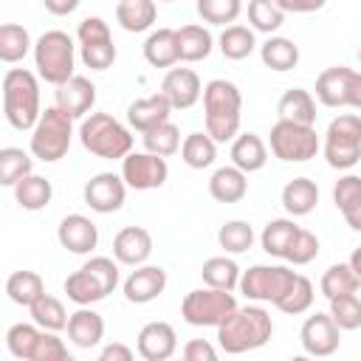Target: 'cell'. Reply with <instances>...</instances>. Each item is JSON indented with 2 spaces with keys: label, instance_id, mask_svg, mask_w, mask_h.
Wrapping results in <instances>:
<instances>
[{
  "label": "cell",
  "instance_id": "cell-1",
  "mask_svg": "<svg viewBox=\"0 0 361 361\" xmlns=\"http://www.w3.org/2000/svg\"><path fill=\"white\" fill-rule=\"evenodd\" d=\"M271 333H274V322L265 307L259 305L234 307L217 327V344L223 353L240 355L265 347L271 341Z\"/></svg>",
  "mask_w": 361,
  "mask_h": 361
},
{
  "label": "cell",
  "instance_id": "cell-2",
  "mask_svg": "<svg viewBox=\"0 0 361 361\" xmlns=\"http://www.w3.org/2000/svg\"><path fill=\"white\" fill-rule=\"evenodd\" d=\"M203 113H206V133L217 141H234L240 135L243 118V93L228 79H212L203 87Z\"/></svg>",
  "mask_w": 361,
  "mask_h": 361
},
{
  "label": "cell",
  "instance_id": "cell-3",
  "mask_svg": "<svg viewBox=\"0 0 361 361\" xmlns=\"http://www.w3.org/2000/svg\"><path fill=\"white\" fill-rule=\"evenodd\" d=\"M3 113L14 130H34L39 121V79L25 68H11L3 76Z\"/></svg>",
  "mask_w": 361,
  "mask_h": 361
},
{
  "label": "cell",
  "instance_id": "cell-4",
  "mask_svg": "<svg viewBox=\"0 0 361 361\" xmlns=\"http://www.w3.org/2000/svg\"><path fill=\"white\" fill-rule=\"evenodd\" d=\"M79 141L82 147L104 161H121L133 152V135L130 130L113 118L110 113H90L79 124Z\"/></svg>",
  "mask_w": 361,
  "mask_h": 361
},
{
  "label": "cell",
  "instance_id": "cell-5",
  "mask_svg": "<svg viewBox=\"0 0 361 361\" xmlns=\"http://www.w3.org/2000/svg\"><path fill=\"white\" fill-rule=\"evenodd\" d=\"M118 285V259L110 257H90L79 271L65 279V293L76 305H93L107 299Z\"/></svg>",
  "mask_w": 361,
  "mask_h": 361
},
{
  "label": "cell",
  "instance_id": "cell-6",
  "mask_svg": "<svg viewBox=\"0 0 361 361\" xmlns=\"http://www.w3.org/2000/svg\"><path fill=\"white\" fill-rule=\"evenodd\" d=\"M34 68H37V76L48 85L68 82L76 68V45H73L71 34H65L59 28L45 31L34 42Z\"/></svg>",
  "mask_w": 361,
  "mask_h": 361
},
{
  "label": "cell",
  "instance_id": "cell-7",
  "mask_svg": "<svg viewBox=\"0 0 361 361\" xmlns=\"http://www.w3.org/2000/svg\"><path fill=\"white\" fill-rule=\"evenodd\" d=\"M71 141H73V118L56 104L45 107L31 130V155L45 164H56L59 158L68 155Z\"/></svg>",
  "mask_w": 361,
  "mask_h": 361
},
{
  "label": "cell",
  "instance_id": "cell-8",
  "mask_svg": "<svg viewBox=\"0 0 361 361\" xmlns=\"http://www.w3.org/2000/svg\"><path fill=\"white\" fill-rule=\"evenodd\" d=\"M324 158L333 169H353L361 161V116L341 113L327 124Z\"/></svg>",
  "mask_w": 361,
  "mask_h": 361
},
{
  "label": "cell",
  "instance_id": "cell-9",
  "mask_svg": "<svg viewBox=\"0 0 361 361\" xmlns=\"http://www.w3.org/2000/svg\"><path fill=\"white\" fill-rule=\"evenodd\" d=\"M268 144H271V152L285 164H305V161L316 158V152L322 149V141H319L313 124H296V121H285V118H279L271 127Z\"/></svg>",
  "mask_w": 361,
  "mask_h": 361
},
{
  "label": "cell",
  "instance_id": "cell-10",
  "mask_svg": "<svg viewBox=\"0 0 361 361\" xmlns=\"http://www.w3.org/2000/svg\"><path fill=\"white\" fill-rule=\"evenodd\" d=\"M237 307V299L231 290L223 288H197L189 290L180 302V316L192 327H220V322Z\"/></svg>",
  "mask_w": 361,
  "mask_h": 361
},
{
  "label": "cell",
  "instance_id": "cell-11",
  "mask_svg": "<svg viewBox=\"0 0 361 361\" xmlns=\"http://www.w3.org/2000/svg\"><path fill=\"white\" fill-rule=\"evenodd\" d=\"M299 274H293L288 265H251L240 276V293L251 302H271L276 305Z\"/></svg>",
  "mask_w": 361,
  "mask_h": 361
},
{
  "label": "cell",
  "instance_id": "cell-12",
  "mask_svg": "<svg viewBox=\"0 0 361 361\" xmlns=\"http://www.w3.org/2000/svg\"><path fill=\"white\" fill-rule=\"evenodd\" d=\"M76 39H79V56L90 71H107L116 62L110 25L102 17H85L76 28Z\"/></svg>",
  "mask_w": 361,
  "mask_h": 361
},
{
  "label": "cell",
  "instance_id": "cell-13",
  "mask_svg": "<svg viewBox=\"0 0 361 361\" xmlns=\"http://www.w3.org/2000/svg\"><path fill=\"white\" fill-rule=\"evenodd\" d=\"M121 178L130 189L135 192H147V189H161L169 178V166L166 158L155 155V152H130L121 158Z\"/></svg>",
  "mask_w": 361,
  "mask_h": 361
},
{
  "label": "cell",
  "instance_id": "cell-14",
  "mask_svg": "<svg viewBox=\"0 0 361 361\" xmlns=\"http://www.w3.org/2000/svg\"><path fill=\"white\" fill-rule=\"evenodd\" d=\"M299 341H302V350L307 355H316V358H327L338 350L341 344V327L333 322L330 313H313L305 319L302 330H299Z\"/></svg>",
  "mask_w": 361,
  "mask_h": 361
},
{
  "label": "cell",
  "instance_id": "cell-15",
  "mask_svg": "<svg viewBox=\"0 0 361 361\" xmlns=\"http://www.w3.org/2000/svg\"><path fill=\"white\" fill-rule=\"evenodd\" d=\"M127 189H130V186L124 183L121 175L99 172V175H93V178L85 183L82 197H85V203H87L93 212H99V214H113V212H118V209L124 206Z\"/></svg>",
  "mask_w": 361,
  "mask_h": 361
},
{
  "label": "cell",
  "instance_id": "cell-16",
  "mask_svg": "<svg viewBox=\"0 0 361 361\" xmlns=\"http://www.w3.org/2000/svg\"><path fill=\"white\" fill-rule=\"evenodd\" d=\"M166 288V271L161 265H135V271H130V276L124 279L121 290L124 299L133 305H147L152 299H158Z\"/></svg>",
  "mask_w": 361,
  "mask_h": 361
},
{
  "label": "cell",
  "instance_id": "cell-17",
  "mask_svg": "<svg viewBox=\"0 0 361 361\" xmlns=\"http://www.w3.org/2000/svg\"><path fill=\"white\" fill-rule=\"evenodd\" d=\"M93 104H96V85L87 76L73 73L68 82L56 85V107L65 110L71 118L90 116Z\"/></svg>",
  "mask_w": 361,
  "mask_h": 361
},
{
  "label": "cell",
  "instance_id": "cell-18",
  "mask_svg": "<svg viewBox=\"0 0 361 361\" xmlns=\"http://www.w3.org/2000/svg\"><path fill=\"white\" fill-rule=\"evenodd\" d=\"M178 353V333L169 322H149L138 333V355L144 361H166Z\"/></svg>",
  "mask_w": 361,
  "mask_h": 361
},
{
  "label": "cell",
  "instance_id": "cell-19",
  "mask_svg": "<svg viewBox=\"0 0 361 361\" xmlns=\"http://www.w3.org/2000/svg\"><path fill=\"white\" fill-rule=\"evenodd\" d=\"M161 93L169 99L172 110H189L203 96V85L192 68H172L161 82Z\"/></svg>",
  "mask_w": 361,
  "mask_h": 361
},
{
  "label": "cell",
  "instance_id": "cell-20",
  "mask_svg": "<svg viewBox=\"0 0 361 361\" xmlns=\"http://www.w3.org/2000/svg\"><path fill=\"white\" fill-rule=\"evenodd\" d=\"M152 254V234L144 226H124L116 237H113V257L121 265H144Z\"/></svg>",
  "mask_w": 361,
  "mask_h": 361
},
{
  "label": "cell",
  "instance_id": "cell-21",
  "mask_svg": "<svg viewBox=\"0 0 361 361\" xmlns=\"http://www.w3.org/2000/svg\"><path fill=\"white\" fill-rule=\"evenodd\" d=\"M56 240L71 254H90L99 243V228L85 214H68V217H62V223L56 228Z\"/></svg>",
  "mask_w": 361,
  "mask_h": 361
},
{
  "label": "cell",
  "instance_id": "cell-22",
  "mask_svg": "<svg viewBox=\"0 0 361 361\" xmlns=\"http://www.w3.org/2000/svg\"><path fill=\"white\" fill-rule=\"evenodd\" d=\"M169 113H172V104H169V99L158 90V93H152V96L135 99V102L127 107V121H130L133 130L149 133L152 127L169 121Z\"/></svg>",
  "mask_w": 361,
  "mask_h": 361
},
{
  "label": "cell",
  "instance_id": "cell-23",
  "mask_svg": "<svg viewBox=\"0 0 361 361\" xmlns=\"http://www.w3.org/2000/svg\"><path fill=\"white\" fill-rule=\"evenodd\" d=\"M68 338L82 350L96 347L104 338V319L90 305H79L68 319Z\"/></svg>",
  "mask_w": 361,
  "mask_h": 361
},
{
  "label": "cell",
  "instance_id": "cell-24",
  "mask_svg": "<svg viewBox=\"0 0 361 361\" xmlns=\"http://www.w3.org/2000/svg\"><path fill=\"white\" fill-rule=\"evenodd\" d=\"M209 195L217 203H240L248 195V175L240 166H220L209 178Z\"/></svg>",
  "mask_w": 361,
  "mask_h": 361
},
{
  "label": "cell",
  "instance_id": "cell-25",
  "mask_svg": "<svg viewBox=\"0 0 361 361\" xmlns=\"http://www.w3.org/2000/svg\"><path fill=\"white\" fill-rule=\"evenodd\" d=\"M353 68L347 65H333L319 73L316 79V99L324 107H347V82H350Z\"/></svg>",
  "mask_w": 361,
  "mask_h": 361
},
{
  "label": "cell",
  "instance_id": "cell-26",
  "mask_svg": "<svg viewBox=\"0 0 361 361\" xmlns=\"http://www.w3.org/2000/svg\"><path fill=\"white\" fill-rule=\"evenodd\" d=\"M231 164L240 166L245 175L259 172L268 164V147L257 133H243L231 144Z\"/></svg>",
  "mask_w": 361,
  "mask_h": 361
},
{
  "label": "cell",
  "instance_id": "cell-27",
  "mask_svg": "<svg viewBox=\"0 0 361 361\" xmlns=\"http://www.w3.org/2000/svg\"><path fill=\"white\" fill-rule=\"evenodd\" d=\"M144 59L152 68H169L180 62L178 54V31L175 28H158L144 39Z\"/></svg>",
  "mask_w": 361,
  "mask_h": 361
},
{
  "label": "cell",
  "instance_id": "cell-28",
  "mask_svg": "<svg viewBox=\"0 0 361 361\" xmlns=\"http://www.w3.org/2000/svg\"><path fill=\"white\" fill-rule=\"evenodd\" d=\"M155 17H158L155 0H118L116 6V23L130 34H141L152 28Z\"/></svg>",
  "mask_w": 361,
  "mask_h": 361
},
{
  "label": "cell",
  "instance_id": "cell-29",
  "mask_svg": "<svg viewBox=\"0 0 361 361\" xmlns=\"http://www.w3.org/2000/svg\"><path fill=\"white\" fill-rule=\"evenodd\" d=\"M319 203V186L310 180V178H293L285 183L282 189V206L288 214L293 217H305L316 209Z\"/></svg>",
  "mask_w": 361,
  "mask_h": 361
},
{
  "label": "cell",
  "instance_id": "cell-30",
  "mask_svg": "<svg viewBox=\"0 0 361 361\" xmlns=\"http://www.w3.org/2000/svg\"><path fill=\"white\" fill-rule=\"evenodd\" d=\"M259 59H262L265 68H271L276 73L293 71L299 65V45L288 37H268L259 45Z\"/></svg>",
  "mask_w": 361,
  "mask_h": 361
},
{
  "label": "cell",
  "instance_id": "cell-31",
  "mask_svg": "<svg viewBox=\"0 0 361 361\" xmlns=\"http://www.w3.org/2000/svg\"><path fill=\"white\" fill-rule=\"evenodd\" d=\"M276 113L285 121H296V124H316V99L302 90V87H290L279 96L276 102Z\"/></svg>",
  "mask_w": 361,
  "mask_h": 361
},
{
  "label": "cell",
  "instance_id": "cell-32",
  "mask_svg": "<svg viewBox=\"0 0 361 361\" xmlns=\"http://www.w3.org/2000/svg\"><path fill=\"white\" fill-rule=\"evenodd\" d=\"M175 31H178V54H180V62H200V59H206L212 54L214 39H212L209 28L189 23V25H180Z\"/></svg>",
  "mask_w": 361,
  "mask_h": 361
},
{
  "label": "cell",
  "instance_id": "cell-33",
  "mask_svg": "<svg viewBox=\"0 0 361 361\" xmlns=\"http://www.w3.org/2000/svg\"><path fill=\"white\" fill-rule=\"evenodd\" d=\"M51 197H54V186H51V180L48 178H42V175H25L17 186H14V200L20 203V209H25V212H39V209H45L48 203H51Z\"/></svg>",
  "mask_w": 361,
  "mask_h": 361
},
{
  "label": "cell",
  "instance_id": "cell-34",
  "mask_svg": "<svg viewBox=\"0 0 361 361\" xmlns=\"http://www.w3.org/2000/svg\"><path fill=\"white\" fill-rule=\"evenodd\" d=\"M180 158L189 169H206L217 158V141L209 133H189L180 144Z\"/></svg>",
  "mask_w": 361,
  "mask_h": 361
},
{
  "label": "cell",
  "instance_id": "cell-35",
  "mask_svg": "<svg viewBox=\"0 0 361 361\" xmlns=\"http://www.w3.org/2000/svg\"><path fill=\"white\" fill-rule=\"evenodd\" d=\"M299 228H302V226H296V223H293V220H288V217H276V220L265 223V228H262V234H259L262 251H265V254H271V257L285 259L288 245L293 243V237H296V231H299Z\"/></svg>",
  "mask_w": 361,
  "mask_h": 361
},
{
  "label": "cell",
  "instance_id": "cell-36",
  "mask_svg": "<svg viewBox=\"0 0 361 361\" xmlns=\"http://www.w3.org/2000/svg\"><path fill=\"white\" fill-rule=\"evenodd\" d=\"M6 293L14 305H23V307H31L42 293H45V282L37 271H14L8 279H6Z\"/></svg>",
  "mask_w": 361,
  "mask_h": 361
},
{
  "label": "cell",
  "instance_id": "cell-37",
  "mask_svg": "<svg viewBox=\"0 0 361 361\" xmlns=\"http://www.w3.org/2000/svg\"><path fill=\"white\" fill-rule=\"evenodd\" d=\"M200 276H203V285L209 288H223V290H234L240 288V265L228 257H209L200 268Z\"/></svg>",
  "mask_w": 361,
  "mask_h": 361
},
{
  "label": "cell",
  "instance_id": "cell-38",
  "mask_svg": "<svg viewBox=\"0 0 361 361\" xmlns=\"http://www.w3.org/2000/svg\"><path fill=\"white\" fill-rule=\"evenodd\" d=\"M42 338V327L34 322V324H25V322H17L8 327L6 333V347L14 358L20 361H34V353H37V344Z\"/></svg>",
  "mask_w": 361,
  "mask_h": 361
},
{
  "label": "cell",
  "instance_id": "cell-39",
  "mask_svg": "<svg viewBox=\"0 0 361 361\" xmlns=\"http://www.w3.org/2000/svg\"><path fill=\"white\" fill-rule=\"evenodd\" d=\"M217 42H220V54H223L226 59H234V62L251 56L254 48H257L254 28H248V25H237V23H234V25H226Z\"/></svg>",
  "mask_w": 361,
  "mask_h": 361
},
{
  "label": "cell",
  "instance_id": "cell-40",
  "mask_svg": "<svg viewBox=\"0 0 361 361\" xmlns=\"http://www.w3.org/2000/svg\"><path fill=\"white\" fill-rule=\"evenodd\" d=\"M319 288H322V293L327 299H336V296H344V293H355L361 288V279L355 276V271H353L350 262H336V265H330L322 274Z\"/></svg>",
  "mask_w": 361,
  "mask_h": 361
},
{
  "label": "cell",
  "instance_id": "cell-41",
  "mask_svg": "<svg viewBox=\"0 0 361 361\" xmlns=\"http://www.w3.org/2000/svg\"><path fill=\"white\" fill-rule=\"evenodd\" d=\"M34 169V158L20 149V147H3L0 149V183L3 186H17L25 175H31Z\"/></svg>",
  "mask_w": 361,
  "mask_h": 361
},
{
  "label": "cell",
  "instance_id": "cell-42",
  "mask_svg": "<svg viewBox=\"0 0 361 361\" xmlns=\"http://www.w3.org/2000/svg\"><path fill=\"white\" fill-rule=\"evenodd\" d=\"M28 310H31V322H37L42 330H54V333L65 330L68 327V319H71L65 313V305L56 296H51V293H42Z\"/></svg>",
  "mask_w": 361,
  "mask_h": 361
},
{
  "label": "cell",
  "instance_id": "cell-43",
  "mask_svg": "<svg viewBox=\"0 0 361 361\" xmlns=\"http://www.w3.org/2000/svg\"><path fill=\"white\" fill-rule=\"evenodd\" d=\"M31 51V37L23 25L17 23H3L0 25V59L6 65H14L20 59H25V54Z\"/></svg>",
  "mask_w": 361,
  "mask_h": 361
},
{
  "label": "cell",
  "instance_id": "cell-44",
  "mask_svg": "<svg viewBox=\"0 0 361 361\" xmlns=\"http://www.w3.org/2000/svg\"><path fill=\"white\" fill-rule=\"evenodd\" d=\"M141 138H144V149L147 152H155V155H161V158H169V155H175L178 149H180V130L172 124V121H164V124H158V127H152L149 133H141Z\"/></svg>",
  "mask_w": 361,
  "mask_h": 361
},
{
  "label": "cell",
  "instance_id": "cell-45",
  "mask_svg": "<svg viewBox=\"0 0 361 361\" xmlns=\"http://www.w3.org/2000/svg\"><path fill=\"white\" fill-rule=\"evenodd\" d=\"M248 23L254 31L274 34L285 23V11L276 6V0H248Z\"/></svg>",
  "mask_w": 361,
  "mask_h": 361
},
{
  "label": "cell",
  "instance_id": "cell-46",
  "mask_svg": "<svg viewBox=\"0 0 361 361\" xmlns=\"http://www.w3.org/2000/svg\"><path fill=\"white\" fill-rule=\"evenodd\" d=\"M313 282L307 279V276H296V282L290 285V290L274 305L276 310H282V313H288V316H299V313H307L310 307H313Z\"/></svg>",
  "mask_w": 361,
  "mask_h": 361
},
{
  "label": "cell",
  "instance_id": "cell-47",
  "mask_svg": "<svg viewBox=\"0 0 361 361\" xmlns=\"http://www.w3.org/2000/svg\"><path fill=\"white\" fill-rule=\"evenodd\" d=\"M217 243H220V248H226L228 254H243V251H248V248L254 245V228H251V223H245V220H228V223L220 226Z\"/></svg>",
  "mask_w": 361,
  "mask_h": 361
},
{
  "label": "cell",
  "instance_id": "cell-48",
  "mask_svg": "<svg viewBox=\"0 0 361 361\" xmlns=\"http://www.w3.org/2000/svg\"><path fill=\"white\" fill-rule=\"evenodd\" d=\"M197 14L209 25H234L243 11V0H197Z\"/></svg>",
  "mask_w": 361,
  "mask_h": 361
},
{
  "label": "cell",
  "instance_id": "cell-49",
  "mask_svg": "<svg viewBox=\"0 0 361 361\" xmlns=\"http://www.w3.org/2000/svg\"><path fill=\"white\" fill-rule=\"evenodd\" d=\"M330 316L341 330H358L361 327V299L355 293L330 299Z\"/></svg>",
  "mask_w": 361,
  "mask_h": 361
},
{
  "label": "cell",
  "instance_id": "cell-50",
  "mask_svg": "<svg viewBox=\"0 0 361 361\" xmlns=\"http://www.w3.org/2000/svg\"><path fill=\"white\" fill-rule=\"evenodd\" d=\"M316 257H319V237H316L313 231H307V228H299L296 237H293V243L288 245L285 259H288L290 265H307V262H313Z\"/></svg>",
  "mask_w": 361,
  "mask_h": 361
},
{
  "label": "cell",
  "instance_id": "cell-51",
  "mask_svg": "<svg viewBox=\"0 0 361 361\" xmlns=\"http://www.w3.org/2000/svg\"><path fill=\"white\" fill-rule=\"evenodd\" d=\"M333 203L336 209L344 214L347 209H353L355 203H361V178L358 175H344L336 180L333 186Z\"/></svg>",
  "mask_w": 361,
  "mask_h": 361
},
{
  "label": "cell",
  "instance_id": "cell-52",
  "mask_svg": "<svg viewBox=\"0 0 361 361\" xmlns=\"http://www.w3.org/2000/svg\"><path fill=\"white\" fill-rule=\"evenodd\" d=\"M34 361H71L68 344L54 333V330H42V338L37 344Z\"/></svg>",
  "mask_w": 361,
  "mask_h": 361
},
{
  "label": "cell",
  "instance_id": "cell-53",
  "mask_svg": "<svg viewBox=\"0 0 361 361\" xmlns=\"http://www.w3.org/2000/svg\"><path fill=\"white\" fill-rule=\"evenodd\" d=\"M183 358L186 361H214L217 358V350L206 338H192V341L183 344Z\"/></svg>",
  "mask_w": 361,
  "mask_h": 361
},
{
  "label": "cell",
  "instance_id": "cell-54",
  "mask_svg": "<svg viewBox=\"0 0 361 361\" xmlns=\"http://www.w3.org/2000/svg\"><path fill=\"white\" fill-rule=\"evenodd\" d=\"M324 3L327 0H276V6L285 14H310V11L324 8Z\"/></svg>",
  "mask_w": 361,
  "mask_h": 361
},
{
  "label": "cell",
  "instance_id": "cell-55",
  "mask_svg": "<svg viewBox=\"0 0 361 361\" xmlns=\"http://www.w3.org/2000/svg\"><path fill=\"white\" fill-rule=\"evenodd\" d=\"M99 361H133V350L127 344H121V341H113V344L102 347Z\"/></svg>",
  "mask_w": 361,
  "mask_h": 361
},
{
  "label": "cell",
  "instance_id": "cell-56",
  "mask_svg": "<svg viewBox=\"0 0 361 361\" xmlns=\"http://www.w3.org/2000/svg\"><path fill=\"white\" fill-rule=\"evenodd\" d=\"M347 107L361 110V71H353L350 73V82H347Z\"/></svg>",
  "mask_w": 361,
  "mask_h": 361
},
{
  "label": "cell",
  "instance_id": "cell-57",
  "mask_svg": "<svg viewBox=\"0 0 361 361\" xmlns=\"http://www.w3.org/2000/svg\"><path fill=\"white\" fill-rule=\"evenodd\" d=\"M79 3H82V0H42V6H45L51 14H56V17L73 14V11L79 8Z\"/></svg>",
  "mask_w": 361,
  "mask_h": 361
},
{
  "label": "cell",
  "instance_id": "cell-58",
  "mask_svg": "<svg viewBox=\"0 0 361 361\" xmlns=\"http://www.w3.org/2000/svg\"><path fill=\"white\" fill-rule=\"evenodd\" d=\"M344 220H347V226H350L353 231H361V203H355L353 209H347V212H344Z\"/></svg>",
  "mask_w": 361,
  "mask_h": 361
},
{
  "label": "cell",
  "instance_id": "cell-59",
  "mask_svg": "<svg viewBox=\"0 0 361 361\" xmlns=\"http://www.w3.org/2000/svg\"><path fill=\"white\" fill-rule=\"evenodd\" d=\"M350 265H353V271H355V276L361 279V245H358V248H355V251L350 254Z\"/></svg>",
  "mask_w": 361,
  "mask_h": 361
},
{
  "label": "cell",
  "instance_id": "cell-60",
  "mask_svg": "<svg viewBox=\"0 0 361 361\" xmlns=\"http://www.w3.org/2000/svg\"><path fill=\"white\" fill-rule=\"evenodd\" d=\"M358 62H361V45H358Z\"/></svg>",
  "mask_w": 361,
  "mask_h": 361
},
{
  "label": "cell",
  "instance_id": "cell-61",
  "mask_svg": "<svg viewBox=\"0 0 361 361\" xmlns=\"http://www.w3.org/2000/svg\"><path fill=\"white\" fill-rule=\"evenodd\" d=\"M158 3H175V0H158Z\"/></svg>",
  "mask_w": 361,
  "mask_h": 361
}]
</instances>
